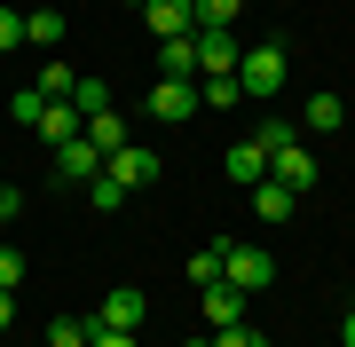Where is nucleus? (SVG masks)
Here are the masks:
<instances>
[{
  "instance_id": "obj_7",
  "label": "nucleus",
  "mask_w": 355,
  "mask_h": 347,
  "mask_svg": "<svg viewBox=\"0 0 355 347\" xmlns=\"http://www.w3.org/2000/svg\"><path fill=\"white\" fill-rule=\"evenodd\" d=\"M142 316H150V300H142L135 284H119V292L95 308V323H103V332H142Z\"/></svg>"
},
{
  "instance_id": "obj_26",
  "label": "nucleus",
  "mask_w": 355,
  "mask_h": 347,
  "mask_svg": "<svg viewBox=\"0 0 355 347\" xmlns=\"http://www.w3.org/2000/svg\"><path fill=\"white\" fill-rule=\"evenodd\" d=\"M71 103L95 118V111H111V87H103V79H79V87H71Z\"/></svg>"
},
{
  "instance_id": "obj_20",
  "label": "nucleus",
  "mask_w": 355,
  "mask_h": 347,
  "mask_svg": "<svg viewBox=\"0 0 355 347\" xmlns=\"http://www.w3.org/2000/svg\"><path fill=\"white\" fill-rule=\"evenodd\" d=\"M95 339V316H55L48 323V347H87Z\"/></svg>"
},
{
  "instance_id": "obj_28",
  "label": "nucleus",
  "mask_w": 355,
  "mask_h": 347,
  "mask_svg": "<svg viewBox=\"0 0 355 347\" xmlns=\"http://www.w3.org/2000/svg\"><path fill=\"white\" fill-rule=\"evenodd\" d=\"M0 48H24V8H8V0H0Z\"/></svg>"
},
{
  "instance_id": "obj_22",
  "label": "nucleus",
  "mask_w": 355,
  "mask_h": 347,
  "mask_svg": "<svg viewBox=\"0 0 355 347\" xmlns=\"http://www.w3.org/2000/svg\"><path fill=\"white\" fill-rule=\"evenodd\" d=\"M253 142L277 158V150H292V142H300V118H261V134H253Z\"/></svg>"
},
{
  "instance_id": "obj_9",
  "label": "nucleus",
  "mask_w": 355,
  "mask_h": 347,
  "mask_svg": "<svg viewBox=\"0 0 355 347\" xmlns=\"http://www.w3.org/2000/svg\"><path fill=\"white\" fill-rule=\"evenodd\" d=\"M32 134L48 142V150H64V142H79V134H87V111H79V103H48Z\"/></svg>"
},
{
  "instance_id": "obj_36",
  "label": "nucleus",
  "mask_w": 355,
  "mask_h": 347,
  "mask_svg": "<svg viewBox=\"0 0 355 347\" xmlns=\"http://www.w3.org/2000/svg\"><path fill=\"white\" fill-rule=\"evenodd\" d=\"M24 8H40V0H24Z\"/></svg>"
},
{
  "instance_id": "obj_6",
  "label": "nucleus",
  "mask_w": 355,
  "mask_h": 347,
  "mask_svg": "<svg viewBox=\"0 0 355 347\" xmlns=\"http://www.w3.org/2000/svg\"><path fill=\"white\" fill-rule=\"evenodd\" d=\"M190 39H198V79L237 71V55H245V39H237V32H190Z\"/></svg>"
},
{
  "instance_id": "obj_27",
  "label": "nucleus",
  "mask_w": 355,
  "mask_h": 347,
  "mask_svg": "<svg viewBox=\"0 0 355 347\" xmlns=\"http://www.w3.org/2000/svg\"><path fill=\"white\" fill-rule=\"evenodd\" d=\"M214 347H268V339L253 332V323H221V332H214Z\"/></svg>"
},
{
  "instance_id": "obj_15",
  "label": "nucleus",
  "mask_w": 355,
  "mask_h": 347,
  "mask_svg": "<svg viewBox=\"0 0 355 347\" xmlns=\"http://www.w3.org/2000/svg\"><path fill=\"white\" fill-rule=\"evenodd\" d=\"M253 213H261V221H292V213H300V197H292L284 181H253Z\"/></svg>"
},
{
  "instance_id": "obj_2",
  "label": "nucleus",
  "mask_w": 355,
  "mask_h": 347,
  "mask_svg": "<svg viewBox=\"0 0 355 347\" xmlns=\"http://www.w3.org/2000/svg\"><path fill=\"white\" fill-rule=\"evenodd\" d=\"M237 87H245V103H268L284 87V48H245L237 55Z\"/></svg>"
},
{
  "instance_id": "obj_29",
  "label": "nucleus",
  "mask_w": 355,
  "mask_h": 347,
  "mask_svg": "<svg viewBox=\"0 0 355 347\" xmlns=\"http://www.w3.org/2000/svg\"><path fill=\"white\" fill-rule=\"evenodd\" d=\"M16 284H24V253H16V244H0V292H16Z\"/></svg>"
},
{
  "instance_id": "obj_3",
  "label": "nucleus",
  "mask_w": 355,
  "mask_h": 347,
  "mask_svg": "<svg viewBox=\"0 0 355 347\" xmlns=\"http://www.w3.org/2000/svg\"><path fill=\"white\" fill-rule=\"evenodd\" d=\"M103 174H111V181H127V190H150L166 166H158V150H142V142H119V150L103 158Z\"/></svg>"
},
{
  "instance_id": "obj_18",
  "label": "nucleus",
  "mask_w": 355,
  "mask_h": 347,
  "mask_svg": "<svg viewBox=\"0 0 355 347\" xmlns=\"http://www.w3.org/2000/svg\"><path fill=\"white\" fill-rule=\"evenodd\" d=\"M40 95H48V103H71V87H79V71L71 64H40V79H32Z\"/></svg>"
},
{
  "instance_id": "obj_11",
  "label": "nucleus",
  "mask_w": 355,
  "mask_h": 347,
  "mask_svg": "<svg viewBox=\"0 0 355 347\" xmlns=\"http://www.w3.org/2000/svg\"><path fill=\"white\" fill-rule=\"evenodd\" d=\"M221 166H229V181H245V190H253V181H268V150H261V142H229Z\"/></svg>"
},
{
  "instance_id": "obj_17",
  "label": "nucleus",
  "mask_w": 355,
  "mask_h": 347,
  "mask_svg": "<svg viewBox=\"0 0 355 347\" xmlns=\"http://www.w3.org/2000/svg\"><path fill=\"white\" fill-rule=\"evenodd\" d=\"M237 8H245V0H190V24H198V32H229Z\"/></svg>"
},
{
  "instance_id": "obj_32",
  "label": "nucleus",
  "mask_w": 355,
  "mask_h": 347,
  "mask_svg": "<svg viewBox=\"0 0 355 347\" xmlns=\"http://www.w3.org/2000/svg\"><path fill=\"white\" fill-rule=\"evenodd\" d=\"M8 323H16V292H0V332H8Z\"/></svg>"
},
{
  "instance_id": "obj_34",
  "label": "nucleus",
  "mask_w": 355,
  "mask_h": 347,
  "mask_svg": "<svg viewBox=\"0 0 355 347\" xmlns=\"http://www.w3.org/2000/svg\"><path fill=\"white\" fill-rule=\"evenodd\" d=\"M182 347H214V332H198V339H182Z\"/></svg>"
},
{
  "instance_id": "obj_1",
  "label": "nucleus",
  "mask_w": 355,
  "mask_h": 347,
  "mask_svg": "<svg viewBox=\"0 0 355 347\" xmlns=\"http://www.w3.org/2000/svg\"><path fill=\"white\" fill-rule=\"evenodd\" d=\"M221 276L253 300V292H268V284H277V260H268L261 244H221Z\"/></svg>"
},
{
  "instance_id": "obj_13",
  "label": "nucleus",
  "mask_w": 355,
  "mask_h": 347,
  "mask_svg": "<svg viewBox=\"0 0 355 347\" xmlns=\"http://www.w3.org/2000/svg\"><path fill=\"white\" fill-rule=\"evenodd\" d=\"M158 79H198V39H158Z\"/></svg>"
},
{
  "instance_id": "obj_24",
  "label": "nucleus",
  "mask_w": 355,
  "mask_h": 347,
  "mask_svg": "<svg viewBox=\"0 0 355 347\" xmlns=\"http://www.w3.org/2000/svg\"><path fill=\"white\" fill-rule=\"evenodd\" d=\"M40 111H48L40 87H16V95H8V118H16V127H40Z\"/></svg>"
},
{
  "instance_id": "obj_23",
  "label": "nucleus",
  "mask_w": 355,
  "mask_h": 347,
  "mask_svg": "<svg viewBox=\"0 0 355 347\" xmlns=\"http://www.w3.org/2000/svg\"><path fill=\"white\" fill-rule=\"evenodd\" d=\"M87 206H95V213H119V206H127V181L95 174V181H87Z\"/></svg>"
},
{
  "instance_id": "obj_25",
  "label": "nucleus",
  "mask_w": 355,
  "mask_h": 347,
  "mask_svg": "<svg viewBox=\"0 0 355 347\" xmlns=\"http://www.w3.org/2000/svg\"><path fill=\"white\" fill-rule=\"evenodd\" d=\"M190 284H198V292L221 284V244H198V253H190Z\"/></svg>"
},
{
  "instance_id": "obj_12",
  "label": "nucleus",
  "mask_w": 355,
  "mask_h": 347,
  "mask_svg": "<svg viewBox=\"0 0 355 347\" xmlns=\"http://www.w3.org/2000/svg\"><path fill=\"white\" fill-rule=\"evenodd\" d=\"M55 39H64V8H55V0L24 8V48H55Z\"/></svg>"
},
{
  "instance_id": "obj_35",
  "label": "nucleus",
  "mask_w": 355,
  "mask_h": 347,
  "mask_svg": "<svg viewBox=\"0 0 355 347\" xmlns=\"http://www.w3.org/2000/svg\"><path fill=\"white\" fill-rule=\"evenodd\" d=\"M119 8H135V16H142V0H119Z\"/></svg>"
},
{
  "instance_id": "obj_8",
  "label": "nucleus",
  "mask_w": 355,
  "mask_h": 347,
  "mask_svg": "<svg viewBox=\"0 0 355 347\" xmlns=\"http://www.w3.org/2000/svg\"><path fill=\"white\" fill-rule=\"evenodd\" d=\"M198 316H205V332H221V323H245V292H237V284H205V292H198Z\"/></svg>"
},
{
  "instance_id": "obj_33",
  "label": "nucleus",
  "mask_w": 355,
  "mask_h": 347,
  "mask_svg": "<svg viewBox=\"0 0 355 347\" xmlns=\"http://www.w3.org/2000/svg\"><path fill=\"white\" fill-rule=\"evenodd\" d=\"M340 347H355V308H347V323H340Z\"/></svg>"
},
{
  "instance_id": "obj_4",
  "label": "nucleus",
  "mask_w": 355,
  "mask_h": 347,
  "mask_svg": "<svg viewBox=\"0 0 355 347\" xmlns=\"http://www.w3.org/2000/svg\"><path fill=\"white\" fill-rule=\"evenodd\" d=\"M268 181H284L292 197H308V190H316V150H308V142L277 150V158H268Z\"/></svg>"
},
{
  "instance_id": "obj_19",
  "label": "nucleus",
  "mask_w": 355,
  "mask_h": 347,
  "mask_svg": "<svg viewBox=\"0 0 355 347\" xmlns=\"http://www.w3.org/2000/svg\"><path fill=\"white\" fill-rule=\"evenodd\" d=\"M87 142H95L103 158H111L119 142H127V118H119V111H95V118H87Z\"/></svg>"
},
{
  "instance_id": "obj_10",
  "label": "nucleus",
  "mask_w": 355,
  "mask_h": 347,
  "mask_svg": "<svg viewBox=\"0 0 355 347\" xmlns=\"http://www.w3.org/2000/svg\"><path fill=\"white\" fill-rule=\"evenodd\" d=\"M142 24H150V39H182V32H198V24H190V0H142Z\"/></svg>"
},
{
  "instance_id": "obj_21",
  "label": "nucleus",
  "mask_w": 355,
  "mask_h": 347,
  "mask_svg": "<svg viewBox=\"0 0 355 347\" xmlns=\"http://www.w3.org/2000/svg\"><path fill=\"white\" fill-rule=\"evenodd\" d=\"M198 103H205V111H229V103H245V87H237V71H221V79H205V87H198Z\"/></svg>"
},
{
  "instance_id": "obj_31",
  "label": "nucleus",
  "mask_w": 355,
  "mask_h": 347,
  "mask_svg": "<svg viewBox=\"0 0 355 347\" xmlns=\"http://www.w3.org/2000/svg\"><path fill=\"white\" fill-rule=\"evenodd\" d=\"M87 347H135V332H103V323H95V339Z\"/></svg>"
},
{
  "instance_id": "obj_14",
  "label": "nucleus",
  "mask_w": 355,
  "mask_h": 347,
  "mask_svg": "<svg viewBox=\"0 0 355 347\" xmlns=\"http://www.w3.org/2000/svg\"><path fill=\"white\" fill-rule=\"evenodd\" d=\"M340 118H347L340 95H308L300 103V134H340Z\"/></svg>"
},
{
  "instance_id": "obj_16",
  "label": "nucleus",
  "mask_w": 355,
  "mask_h": 347,
  "mask_svg": "<svg viewBox=\"0 0 355 347\" xmlns=\"http://www.w3.org/2000/svg\"><path fill=\"white\" fill-rule=\"evenodd\" d=\"M55 158H64V174H71V181H95V174H103V150H95L87 134H79V142H64Z\"/></svg>"
},
{
  "instance_id": "obj_30",
  "label": "nucleus",
  "mask_w": 355,
  "mask_h": 347,
  "mask_svg": "<svg viewBox=\"0 0 355 347\" xmlns=\"http://www.w3.org/2000/svg\"><path fill=\"white\" fill-rule=\"evenodd\" d=\"M16 213H24V190H16V181H0V229H8Z\"/></svg>"
},
{
  "instance_id": "obj_5",
  "label": "nucleus",
  "mask_w": 355,
  "mask_h": 347,
  "mask_svg": "<svg viewBox=\"0 0 355 347\" xmlns=\"http://www.w3.org/2000/svg\"><path fill=\"white\" fill-rule=\"evenodd\" d=\"M190 111H205V103H198V79H158V87H150V118L182 127Z\"/></svg>"
}]
</instances>
